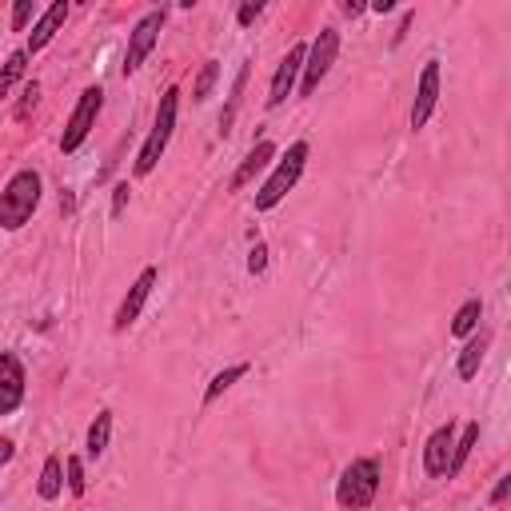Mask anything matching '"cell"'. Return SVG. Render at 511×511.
I'll list each match as a JSON object with an SVG mask.
<instances>
[{
    "instance_id": "22",
    "label": "cell",
    "mask_w": 511,
    "mask_h": 511,
    "mask_svg": "<svg viewBox=\"0 0 511 511\" xmlns=\"http://www.w3.org/2000/svg\"><path fill=\"white\" fill-rule=\"evenodd\" d=\"M480 320H483V304H480V300H468L460 312H455V320H452V336H471Z\"/></svg>"
},
{
    "instance_id": "13",
    "label": "cell",
    "mask_w": 511,
    "mask_h": 511,
    "mask_svg": "<svg viewBox=\"0 0 511 511\" xmlns=\"http://www.w3.org/2000/svg\"><path fill=\"white\" fill-rule=\"evenodd\" d=\"M272 160H276V145H272V140H260V145L244 156V164L236 168V176H232V192H240L244 184H252L256 176L264 172L268 164H272Z\"/></svg>"
},
{
    "instance_id": "8",
    "label": "cell",
    "mask_w": 511,
    "mask_h": 511,
    "mask_svg": "<svg viewBox=\"0 0 511 511\" xmlns=\"http://www.w3.org/2000/svg\"><path fill=\"white\" fill-rule=\"evenodd\" d=\"M152 288H156V268H145L140 272V280L128 288V295L120 300V308H116V320H112V328L116 331H124V328H132L140 320V312H145V304H148V295Z\"/></svg>"
},
{
    "instance_id": "23",
    "label": "cell",
    "mask_w": 511,
    "mask_h": 511,
    "mask_svg": "<svg viewBox=\"0 0 511 511\" xmlns=\"http://www.w3.org/2000/svg\"><path fill=\"white\" fill-rule=\"evenodd\" d=\"M216 80H220V65L216 60H208V65L200 68V76H196V84H192V101H208L212 88H216Z\"/></svg>"
},
{
    "instance_id": "30",
    "label": "cell",
    "mask_w": 511,
    "mask_h": 511,
    "mask_svg": "<svg viewBox=\"0 0 511 511\" xmlns=\"http://www.w3.org/2000/svg\"><path fill=\"white\" fill-rule=\"evenodd\" d=\"M507 491H511V475H504V480L496 483V491H491V504H504Z\"/></svg>"
},
{
    "instance_id": "2",
    "label": "cell",
    "mask_w": 511,
    "mask_h": 511,
    "mask_svg": "<svg viewBox=\"0 0 511 511\" xmlns=\"http://www.w3.org/2000/svg\"><path fill=\"white\" fill-rule=\"evenodd\" d=\"M304 164H308V145L304 140H295V145L284 152L280 160H276V168H272V176L264 181V188L256 192V208L260 212H272L276 204L284 200V196L295 188V181L304 176Z\"/></svg>"
},
{
    "instance_id": "17",
    "label": "cell",
    "mask_w": 511,
    "mask_h": 511,
    "mask_svg": "<svg viewBox=\"0 0 511 511\" xmlns=\"http://www.w3.org/2000/svg\"><path fill=\"white\" fill-rule=\"evenodd\" d=\"M480 444V419H471L468 427H463V436L455 439V447H452V463H447V475H455L468 463V455H471V447Z\"/></svg>"
},
{
    "instance_id": "25",
    "label": "cell",
    "mask_w": 511,
    "mask_h": 511,
    "mask_svg": "<svg viewBox=\"0 0 511 511\" xmlns=\"http://www.w3.org/2000/svg\"><path fill=\"white\" fill-rule=\"evenodd\" d=\"M32 16H37V4H32V0H16V8H13V32H21L24 24L32 21Z\"/></svg>"
},
{
    "instance_id": "9",
    "label": "cell",
    "mask_w": 511,
    "mask_h": 511,
    "mask_svg": "<svg viewBox=\"0 0 511 511\" xmlns=\"http://www.w3.org/2000/svg\"><path fill=\"white\" fill-rule=\"evenodd\" d=\"M439 104V60H427L424 65V76H419V88H416V104H411V128H424L432 120Z\"/></svg>"
},
{
    "instance_id": "12",
    "label": "cell",
    "mask_w": 511,
    "mask_h": 511,
    "mask_svg": "<svg viewBox=\"0 0 511 511\" xmlns=\"http://www.w3.org/2000/svg\"><path fill=\"white\" fill-rule=\"evenodd\" d=\"M452 447H455V427H452V424L436 427L432 439H427V447H424V468H427V475H447V463H452Z\"/></svg>"
},
{
    "instance_id": "15",
    "label": "cell",
    "mask_w": 511,
    "mask_h": 511,
    "mask_svg": "<svg viewBox=\"0 0 511 511\" xmlns=\"http://www.w3.org/2000/svg\"><path fill=\"white\" fill-rule=\"evenodd\" d=\"M109 439H112V411H101V416L93 419V427H88V460H101L104 452H109Z\"/></svg>"
},
{
    "instance_id": "6",
    "label": "cell",
    "mask_w": 511,
    "mask_h": 511,
    "mask_svg": "<svg viewBox=\"0 0 511 511\" xmlns=\"http://www.w3.org/2000/svg\"><path fill=\"white\" fill-rule=\"evenodd\" d=\"M104 109V93L101 88H84L80 93V104H76V112L68 116V124H65V137H60V148L65 152H76L80 145L88 140V132H93V124H96V116H101Z\"/></svg>"
},
{
    "instance_id": "14",
    "label": "cell",
    "mask_w": 511,
    "mask_h": 511,
    "mask_svg": "<svg viewBox=\"0 0 511 511\" xmlns=\"http://www.w3.org/2000/svg\"><path fill=\"white\" fill-rule=\"evenodd\" d=\"M65 16H68V4H65V0H57V4H48V8H44V16L37 21V29L29 32V48H24V52H29V57H32V52H40L44 44H48V40L60 32V24H65Z\"/></svg>"
},
{
    "instance_id": "27",
    "label": "cell",
    "mask_w": 511,
    "mask_h": 511,
    "mask_svg": "<svg viewBox=\"0 0 511 511\" xmlns=\"http://www.w3.org/2000/svg\"><path fill=\"white\" fill-rule=\"evenodd\" d=\"M128 192H132L128 184H116L112 188V216H120V212L128 208Z\"/></svg>"
},
{
    "instance_id": "32",
    "label": "cell",
    "mask_w": 511,
    "mask_h": 511,
    "mask_svg": "<svg viewBox=\"0 0 511 511\" xmlns=\"http://www.w3.org/2000/svg\"><path fill=\"white\" fill-rule=\"evenodd\" d=\"M344 13H348V16H360V13H364V4H356V0H348V4H344Z\"/></svg>"
},
{
    "instance_id": "31",
    "label": "cell",
    "mask_w": 511,
    "mask_h": 511,
    "mask_svg": "<svg viewBox=\"0 0 511 511\" xmlns=\"http://www.w3.org/2000/svg\"><path fill=\"white\" fill-rule=\"evenodd\" d=\"M13 455H16L13 439H0V463H13Z\"/></svg>"
},
{
    "instance_id": "18",
    "label": "cell",
    "mask_w": 511,
    "mask_h": 511,
    "mask_svg": "<svg viewBox=\"0 0 511 511\" xmlns=\"http://www.w3.org/2000/svg\"><path fill=\"white\" fill-rule=\"evenodd\" d=\"M37 491H40V499H57L60 491H65V475H60V460H57V455H48V460H44Z\"/></svg>"
},
{
    "instance_id": "4",
    "label": "cell",
    "mask_w": 511,
    "mask_h": 511,
    "mask_svg": "<svg viewBox=\"0 0 511 511\" xmlns=\"http://www.w3.org/2000/svg\"><path fill=\"white\" fill-rule=\"evenodd\" d=\"M176 109H181V93H176V88H168V93L160 96L156 124H152L145 148H140V156H137V176H148L152 168L160 164V156H164L168 140H172V128H176Z\"/></svg>"
},
{
    "instance_id": "5",
    "label": "cell",
    "mask_w": 511,
    "mask_h": 511,
    "mask_svg": "<svg viewBox=\"0 0 511 511\" xmlns=\"http://www.w3.org/2000/svg\"><path fill=\"white\" fill-rule=\"evenodd\" d=\"M336 52H339V32L336 29H320V37L312 40L308 57H304V84H300L304 96H312L320 88V80H324L328 68L336 65Z\"/></svg>"
},
{
    "instance_id": "1",
    "label": "cell",
    "mask_w": 511,
    "mask_h": 511,
    "mask_svg": "<svg viewBox=\"0 0 511 511\" xmlns=\"http://www.w3.org/2000/svg\"><path fill=\"white\" fill-rule=\"evenodd\" d=\"M37 204H40V176L32 168H21L0 192V228L4 232L24 228L32 220V212H37Z\"/></svg>"
},
{
    "instance_id": "19",
    "label": "cell",
    "mask_w": 511,
    "mask_h": 511,
    "mask_svg": "<svg viewBox=\"0 0 511 511\" xmlns=\"http://www.w3.org/2000/svg\"><path fill=\"white\" fill-rule=\"evenodd\" d=\"M24 68H29V52H24V48H21V52H13V57L4 60V68H0V101H4V96L13 93V84L24 76Z\"/></svg>"
},
{
    "instance_id": "16",
    "label": "cell",
    "mask_w": 511,
    "mask_h": 511,
    "mask_svg": "<svg viewBox=\"0 0 511 511\" xmlns=\"http://www.w3.org/2000/svg\"><path fill=\"white\" fill-rule=\"evenodd\" d=\"M483 352H488V336H471L468 339V348L460 352V380H475V372H480V364H483Z\"/></svg>"
},
{
    "instance_id": "20",
    "label": "cell",
    "mask_w": 511,
    "mask_h": 511,
    "mask_svg": "<svg viewBox=\"0 0 511 511\" xmlns=\"http://www.w3.org/2000/svg\"><path fill=\"white\" fill-rule=\"evenodd\" d=\"M240 375H248V364H232V367H224L220 375H212V383H208V392H204V403H216L224 392L232 388V383L240 380Z\"/></svg>"
},
{
    "instance_id": "7",
    "label": "cell",
    "mask_w": 511,
    "mask_h": 511,
    "mask_svg": "<svg viewBox=\"0 0 511 511\" xmlns=\"http://www.w3.org/2000/svg\"><path fill=\"white\" fill-rule=\"evenodd\" d=\"M160 29H164V8L140 16V24L132 29V37H128V52H124V76H132L148 60V52L156 48V40H160Z\"/></svg>"
},
{
    "instance_id": "11",
    "label": "cell",
    "mask_w": 511,
    "mask_h": 511,
    "mask_svg": "<svg viewBox=\"0 0 511 511\" xmlns=\"http://www.w3.org/2000/svg\"><path fill=\"white\" fill-rule=\"evenodd\" d=\"M304 57H308V48H304V44H295L288 57L280 60V68H276V76H272V93H268V109H280V104L292 96L295 76L304 73Z\"/></svg>"
},
{
    "instance_id": "3",
    "label": "cell",
    "mask_w": 511,
    "mask_h": 511,
    "mask_svg": "<svg viewBox=\"0 0 511 511\" xmlns=\"http://www.w3.org/2000/svg\"><path fill=\"white\" fill-rule=\"evenodd\" d=\"M375 491H380V463L375 460H352L339 475L336 488V504L344 511H364L372 507Z\"/></svg>"
},
{
    "instance_id": "29",
    "label": "cell",
    "mask_w": 511,
    "mask_h": 511,
    "mask_svg": "<svg viewBox=\"0 0 511 511\" xmlns=\"http://www.w3.org/2000/svg\"><path fill=\"white\" fill-rule=\"evenodd\" d=\"M260 13H264V4H260V0H256V4H244V8H240V13H236V21H240V24H252Z\"/></svg>"
},
{
    "instance_id": "24",
    "label": "cell",
    "mask_w": 511,
    "mask_h": 511,
    "mask_svg": "<svg viewBox=\"0 0 511 511\" xmlns=\"http://www.w3.org/2000/svg\"><path fill=\"white\" fill-rule=\"evenodd\" d=\"M65 468H68V491H73V496H84V491H88V480H84V463H80L76 455H73V460H68Z\"/></svg>"
},
{
    "instance_id": "26",
    "label": "cell",
    "mask_w": 511,
    "mask_h": 511,
    "mask_svg": "<svg viewBox=\"0 0 511 511\" xmlns=\"http://www.w3.org/2000/svg\"><path fill=\"white\" fill-rule=\"evenodd\" d=\"M264 268H268V248H264V244H256L252 252H248V272L260 276V272H264Z\"/></svg>"
},
{
    "instance_id": "21",
    "label": "cell",
    "mask_w": 511,
    "mask_h": 511,
    "mask_svg": "<svg viewBox=\"0 0 511 511\" xmlns=\"http://www.w3.org/2000/svg\"><path fill=\"white\" fill-rule=\"evenodd\" d=\"M248 73L252 68H240V76H236V84H232V96H228V109H224V116H220V132L228 137L232 132V120H236V109H240V101H244V84H248Z\"/></svg>"
},
{
    "instance_id": "10",
    "label": "cell",
    "mask_w": 511,
    "mask_h": 511,
    "mask_svg": "<svg viewBox=\"0 0 511 511\" xmlns=\"http://www.w3.org/2000/svg\"><path fill=\"white\" fill-rule=\"evenodd\" d=\"M24 403V367L13 352L0 356V416H13Z\"/></svg>"
},
{
    "instance_id": "28",
    "label": "cell",
    "mask_w": 511,
    "mask_h": 511,
    "mask_svg": "<svg viewBox=\"0 0 511 511\" xmlns=\"http://www.w3.org/2000/svg\"><path fill=\"white\" fill-rule=\"evenodd\" d=\"M37 96H40V88H37V84L24 88V101H21V109H16V116H29V109L37 104Z\"/></svg>"
}]
</instances>
